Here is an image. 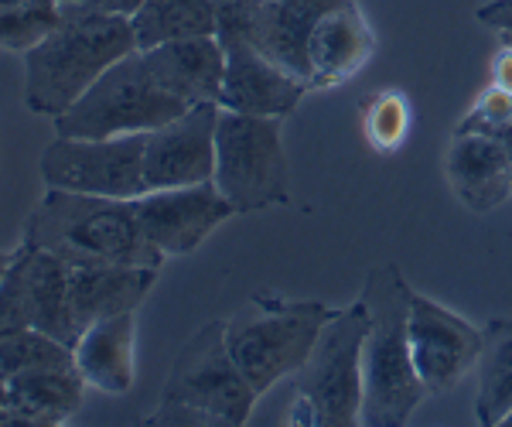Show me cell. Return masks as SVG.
<instances>
[{
	"label": "cell",
	"mask_w": 512,
	"mask_h": 427,
	"mask_svg": "<svg viewBox=\"0 0 512 427\" xmlns=\"http://www.w3.org/2000/svg\"><path fill=\"white\" fill-rule=\"evenodd\" d=\"M62 363H76L72 356V346L52 339L41 328H21V332H11L0 339V376L11 380L18 373H28V369H41V366H62Z\"/></svg>",
	"instance_id": "obj_24"
},
{
	"label": "cell",
	"mask_w": 512,
	"mask_h": 427,
	"mask_svg": "<svg viewBox=\"0 0 512 427\" xmlns=\"http://www.w3.org/2000/svg\"><path fill=\"white\" fill-rule=\"evenodd\" d=\"M369 332L366 301L342 308L321 328L304 366L294 373V410L287 424H362V342Z\"/></svg>",
	"instance_id": "obj_5"
},
{
	"label": "cell",
	"mask_w": 512,
	"mask_h": 427,
	"mask_svg": "<svg viewBox=\"0 0 512 427\" xmlns=\"http://www.w3.org/2000/svg\"><path fill=\"white\" fill-rule=\"evenodd\" d=\"M62 4V24L24 52V106L41 117H62L93 82L137 48L134 24L123 14H96Z\"/></svg>",
	"instance_id": "obj_1"
},
{
	"label": "cell",
	"mask_w": 512,
	"mask_h": 427,
	"mask_svg": "<svg viewBox=\"0 0 512 427\" xmlns=\"http://www.w3.org/2000/svg\"><path fill=\"white\" fill-rule=\"evenodd\" d=\"M410 284L400 267H373L359 298L369 308L362 342V424L400 427L414 417L427 387L420 383L410 352Z\"/></svg>",
	"instance_id": "obj_3"
},
{
	"label": "cell",
	"mask_w": 512,
	"mask_h": 427,
	"mask_svg": "<svg viewBox=\"0 0 512 427\" xmlns=\"http://www.w3.org/2000/svg\"><path fill=\"white\" fill-rule=\"evenodd\" d=\"M185 110L188 103L171 96L154 79L144 52L134 48L120 62H113L62 117H55V130L62 137L151 134L168 120L181 117Z\"/></svg>",
	"instance_id": "obj_6"
},
{
	"label": "cell",
	"mask_w": 512,
	"mask_h": 427,
	"mask_svg": "<svg viewBox=\"0 0 512 427\" xmlns=\"http://www.w3.org/2000/svg\"><path fill=\"white\" fill-rule=\"evenodd\" d=\"M144 424H205V427H212V424H222L216 414H209V410H198L192 404H175V400H161V407L154 410L151 417H147Z\"/></svg>",
	"instance_id": "obj_30"
},
{
	"label": "cell",
	"mask_w": 512,
	"mask_h": 427,
	"mask_svg": "<svg viewBox=\"0 0 512 427\" xmlns=\"http://www.w3.org/2000/svg\"><path fill=\"white\" fill-rule=\"evenodd\" d=\"M335 315L338 311L321 301H284L274 294H256L226 322V342L250 387L267 393L277 380L294 376L304 366L321 328Z\"/></svg>",
	"instance_id": "obj_4"
},
{
	"label": "cell",
	"mask_w": 512,
	"mask_h": 427,
	"mask_svg": "<svg viewBox=\"0 0 512 427\" xmlns=\"http://www.w3.org/2000/svg\"><path fill=\"white\" fill-rule=\"evenodd\" d=\"M24 246L55 253L65 264H164V253L144 236L134 199L48 188L24 223Z\"/></svg>",
	"instance_id": "obj_2"
},
{
	"label": "cell",
	"mask_w": 512,
	"mask_h": 427,
	"mask_svg": "<svg viewBox=\"0 0 512 427\" xmlns=\"http://www.w3.org/2000/svg\"><path fill=\"white\" fill-rule=\"evenodd\" d=\"M59 24H62L59 0H24L18 7L0 11V48H7V52H31Z\"/></svg>",
	"instance_id": "obj_25"
},
{
	"label": "cell",
	"mask_w": 512,
	"mask_h": 427,
	"mask_svg": "<svg viewBox=\"0 0 512 427\" xmlns=\"http://www.w3.org/2000/svg\"><path fill=\"white\" fill-rule=\"evenodd\" d=\"M332 4H338V0H263L250 45L260 48L267 59H274L280 69L308 82L311 31Z\"/></svg>",
	"instance_id": "obj_19"
},
{
	"label": "cell",
	"mask_w": 512,
	"mask_h": 427,
	"mask_svg": "<svg viewBox=\"0 0 512 427\" xmlns=\"http://www.w3.org/2000/svg\"><path fill=\"white\" fill-rule=\"evenodd\" d=\"M154 267H130V264H69V305L72 322L82 335L89 325L103 318L137 311L151 294Z\"/></svg>",
	"instance_id": "obj_15"
},
{
	"label": "cell",
	"mask_w": 512,
	"mask_h": 427,
	"mask_svg": "<svg viewBox=\"0 0 512 427\" xmlns=\"http://www.w3.org/2000/svg\"><path fill=\"white\" fill-rule=\"evenodd\" d=\"M311 93L308 82L294 72L280 69L274 59L260 52L250 41L226 48V76H222L219 106L233 113H253V117H280L294 113L301 96Z\"/></svg>",
	"instance_id": "obj_13"
},
{
	"label": "cell",
	"mask_w": 512,
	"mask_h": 427,
	"mask_svg": "<svg viewBox=\"0 0 512 427\" xmlns=\"http://www.w3.org/2000/svg\"><path fill=\"white\" fill-rule=\"evenodd\" d=\"M219 103H195L181 117L151 130L144 144V182L151 188H178L212 182L216 171Z\"/></svg>",
	"instance_id": "obj_12"
},
{
	"label": "cell",
	"mask_w": 512,
	"mask_h": 427,
	"mask_svg": "<svg viewBox=\"0 0 512 427\" xmlns=\"http://www.w3.org/2000/svg\"><path fill=\"white\" fill-rule=\"evenodd\" d=\"M502 424H506V427H512V414H506V421H502Z\"/></svg>",
	"instance_id": "obj_36"
},
{
	"label": "cell",
	"mask_w": 512,
	"mask_h": 427,
	"mask_svg": "<svg viewBox=\"0 0 512 427\" xmlns=\"http://www.w3.org/2000/svg\"><path fill=\"white\" fill-rule=\"evenodd\" d=\"M86 380L76 363L41 366L7 380V404L24 427H55L65 424L82 407Z\"/></svg>",
	"instance_id": "obj_20"
},
{
	"label": "cell",
	"mask_w": 512,
	"mask_h": 427,
	"mask_svg": "<svg viewBox=\"0 0 512 427\" xmlns=\"http://www.w3.org/2000/svg\"><path fill=\"white\" fill-rule=\"evenodd\" d=\"M256 393L243 369L236 366L226 342V322L202 325L192 339L181 346L168 380H164L161 400L192 404L198 410L216 414L222 424H246L253 414Z\"/></svg>",
	"instance_id": "obj_8"
},
{
	"label": "cell",
	"mask_w": 512,
	"mask_h": 427,
	"mask_svg": "<svg viewBox=\"0 0 512 427\" xmlns=\"http://www.w3.org/2000/svg\"><path fill=\"white\" fill-rule=\"evenodd\" d=\"M147 134L123 137H55L41 154V178L48 188L106 195V199H140L144 182Z\"/></svg>",
	"instance_id": "obj_9"
},
{
	"label": "cell",
	"mask_w": 512,
	"mask_h": 427,
	"mask_svg": "<svg viewBox=\"0 0 512 427\" xmlns=\"http://www.w3.org/2000/svg\"><path fill=\"white\" fill-rule=\"evenodd\" d=\"M489 82L499 89H509L512 93V41H502V48L492 55L489 62Z\"/></svg>",
	"instance_id": "obj_32"
},
{
	"label": "cell",
	"mask_w": 512,
	"mask_h": 427,
	"mask_svg": "<svg viewBox=\"0 0 512 427\" xmlns=\"http://www.w3.org/2000/svg\"><path fill=\"white\" fill-rule=\"evenodd\" d=\"M376 52L373 28L362 18L355 0H338L318 18L311 31L308 62H311V89H332L349 82Z\"/></svg>",
	"instance_id": "obj_14"
},
{
	"label": "cell",
	"mask_w": 512,
	"mask_h": 427,
	"mask_svg": "<svg viewBox=\"0 0 512 427\" xmlns=\"http://www.w3.org/2000/svg\"><path fill=\"white\" fill-rule=\"evenodd\" d=\"M137 219L144 236L164 257H185L198 250L236 209L222 199V192L212 182L178 185V188H151L134 199Z\"/></svg>",
	"instance_id": "obj_10"
},
{
	"label": "cell",
	"mask_w": 512,
	"mask_h": 427,
	"mask_svg": "<svg viewBox=\"0 0 512 427\" xmlns=\"http://www.w3.org/2000/svg\"><path fill=\"white\" fill-rule=\"evenodd\" d=\"M212 7H216V38L222 41V48L253 41L263 0H212Z\"/></svg>",
	"instance_id": "obj_29"
},
{
	"label": "cell",
	"mask_w": 512,
	"mask_h": 427,
	"mask_svg": "<svg viewBox=\"0 0 512 427\" xmlns=\"http://www.w3.org/2000/svg\"><path fill=\"white\" fill-rule=\"evenodd\" d=\"M154 79L181 103H219L226 76V48L216 35L178 38L154 48H140Z\"/></svg>",
	"instance_id": "obj_16"
},
{
	"label": "cell",
	"mask_w": 512,
	"mask_h": 427,
	"mask_svg": "<svg viewBox=\"0 0 512 427\" xmlns=\"http://www.w3.org/2000/svg\"><path fill=\"white\" fill-rule=\"evenodd\" d=\"M410 100L396 89H383L366 103V137L376 151L393 154L410 134Z\"/></svg>",
	"instance_id": "obj_27"
},
{
	"label": "cell",
	"mask_w": 512,
	"mask_h": 427,
	"mask_svg": "<svg viewBox=\"0 0 512 427\" xmlns=\"http://www.w3.org/2000/svg\"><path fill=\"white\" fill-rule=\"evenodd\" d=\"M444 171L451 192L472 212H492L512 195V158L492 137L454 134Z\"/></svg>",
	"instance_id": "obj_17"
},
{
	"label": "cell",
	"mask_w": 512,
	"mask_h": 427,
	"mask_svg": "<svg viewBox=\"0 0 512 427\" xmlns=\"http://www.w3.org/2000/svg\"><path fill=\"white\" fill-rule=\"evenodd\" d=\"M475 421L495 427L512 414V318H492L478 352Z\"/></svg>",
	"instance_id": "obj_21"
},
{
	"label": "cell",
	"mask_w": 512,
	"mask_h": 427,
	"mask_svg": "<svg viewBox=\"0 0 512 427\" xmlns=\"http://www.w3.org/2000/svg\"><path fill=\"white\" fill-rule=\"evenodd\" d=\"M21 328H35V298H31L24 246H18V253H11V264L0 277V339L21 332Z\"/></svg>",
	"instance_id": "obj_26"
},
{
	"label": "cell",
	"mask_w": 512,
	"mask_h": 427,
	"mask_svg": "<svg viewBox=\"0 0 512 427\" xmlns=\"http://www.w3.org/2000/svg\"><path fill=\"white\" fill-rule=\"evenodd\" d=\"M24 0H0V11H7V7H18Z\"/></svg>",
	"instance_id": "obj_35"
},
{
	"label": "cell",
	"mask_w": 512,
	"mask_h": 427,
	"mask_svg": "<svg viewBox=\"0 0 512 427\" xmlns=\"http://www.w3.org/2000/svg\"><path fill=\"white\" fill-rule=\"evenodd\" d=\"M130 24L137 48H154L178 38L216 35V7L212 0H144Z\"/></svg>",
	"instance_id": "obj_23"
},
{
	"label": "cell",
	"mask_w": 512,
	"mask_h": 427,
	"mask_svg": "<svg viewBox=\"0 0 512 427\" xmlns=\"http://www.w3.org/2000/svg\"><path fill=\"white\" fill-rule=\"evenodd\" d=\"M410 352L427 393H444L472 373L482 352V332L434 298L410 294Z\"/></svg>",
	"instance_id": "obj_11"
},
{
	"label": "cell",
	"mask_w": 512,
	"mask_h": 427,
	"mask_svg": "<svg viewBox=\"0 0 512 427\" xmlns=\"http://www.w3.org/2000/svg\"><path fill=\"white\" fill-rule=\"evenodd\" d=\"M475 14H478V21H482V24L502 31V38L512 41V0H489V4H482Z\"/></svg>",
	"instance_id": "obj_31"
},
{
	"label": "cell",
	"mask_w": 512,
	"mask_h": 427,
	"mask_svg": "<svg viewBox=\"0 0 512 427\" xmlns=\"http://www.w3.org/2000/svg\"><path fill=\"white\" fill-rule=\"evenodd\" d=\"M512 120V93L499 86H485V93L478 96V103L461 117L454 127V134H482V137H499V130Z\"/></svg>",
	"instance_id": "obj_28"
},
{
	"label": "cell",
	"mask_w": 512,
	"mask_h": 427,
	"mask_svg": "<svg viewBox=\"0 0 512 427\" xmlns=\"http://www.w3.org/2000/svg\"><path fill=\"white\" fill-rule=\"evenodd\" d=\"M0 427H18V417H14L11 404H7V380L0 376Z\"/></svg>",
	"instance_id": "obj_33"
},
{
	"label": "cell",
	"mask_w": 512,
	"mask_h": 427,
	"mask_svg": "<svg viewBox=\"0 0 512 427\" xmlns=\"http://www.w3.org/2000/svg\"><path fill=\"white\" fill-rule=\"evenodd\" d=\"M7 264H11V257H7L4 250H0V277H4V270H7Z\"/></svg>",
	"instance_id": "obj_34"
},
{
	"label": "cell",
	"mask_w": 512,
	"mask_h": 427,
	"mask_svg": "<svg viewBox=\"0 0 512 427\" xmlns=\"http://www.w3.org/2000/svg\"><path fill=\"white\" fill-rule=\"evenodd\" d=\"M24 253H28L31 298H35V328L65 342V346H76L79 332L69 305V264L55 253L35 250V246H24Z\"/></svg>",
	"instance_id": "obj_22"
},
{
	"label": "cell",
	"mask_w": 512,
	"mask_h": 427,
	"mask_svg": "<svg viewBox=\"0 0 512 427\" xmlns=\"http://www.w3.org/2000/svg\"><path fill=\"white\" fill-rule=\"evenodd\" d=\"M287 151L280 117H253L219 106L216 171L212 185L239 212H260L287 202Z\"/></svg>",
	"instance_id": "obj_7"
},
{
	"label": "cell",
	"mask_w": 512,
	"mask_h": 427,
	"mask_svg": "<svg viewBox=\"0 0 512 427\" xmlns=\"http://www.w3.org/2000/svg\"><path fill=\"white\" fill-rule=\"evenodd\" d=\"M134 349L137 315L134 311H123V315L89 325L79 335L76 346H72V356H76V369L86 380V387L106 393V397H123L137 380Z\"/></svg>",
	"instance_id": "obj_18"
}]
</instances>
